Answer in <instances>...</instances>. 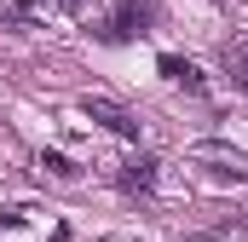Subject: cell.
Listing matches in <instances>:
<instances>
[{
    "label": "cell",
    "mask_w": 248,
    "mask_h": 242,
    "mask_svg": "<svg viewBox=\"0 0 248 242\" xmlns=\"http://www.w3.org/2000/svg\"><path fill=\"white\" fill-rule=\"evenodd\" d=\"M156 23V6L150 0H116V12L104 17V29H98V41H110V46H122V41H133V35H144Z\"/></svg>",
    "instance_id": "cell-1"
},
{
    "label": "cell",
    "mask_w": 248,
    "mask_h": 242,
    "mask_svg": "<svg viewBox=\"0 0 248 242\" xmlns=\"http://www.w3.org/2000/svg\"><path fill=\"white\" fill-rule=\"evenodd\" d=\"M81 116L98 121V127L116 133V138H127V144H139V121H133V110H122L116 98H81Z\"/></svg>",
    "instance_id": "cell-2"
},
{
    "label": "cell",
    "mask_w": 248,
    "mask_h": 242,
    "mask_svg": "<svg viewBox=\"0 0 248 242\" xmlns=\"http://www.w3.org/2000/svg\"><path fill=\"white\" fill-rule=\"evenodd\" d=\"M156 179H162V162H156L150 150H139L133 162H122V173H116V184H122L127 196H150V190H156Z\"/></svg>",
    "instance_id": "cell-3"
},
{
    "label": "cell",
    "mask_w": 248,
    "mask_h": 242,
    "mask_svg": "<svg viewBox=\"0 0 248 242\" xmlns=\"http://www.w3.org/2000/svg\"><path fill=\"white\" fill-rule=\"evenodd\" d=\"M156 69H162L173 87H185V92H208V75H202L190 58H179V52H162V63H156Z\"/></svg>",
    "instance_id": "cell-4"
},
{
    "label": "cell",
    "mask_w": 248,
    "mask_h": 242,
    "mask_svg": "<svg viewBox=\"0 0 248 242\" xmlns=\"http://www.w3.org/2000/svg\"><path fill=\"white\" fill-rule=\"evenodd\" d=\"M41 167H46L52 179H75V173H81V167H75V162H69L63 150H41Z\"/></svg>",
    "instance_id": "cell-5"
},
{
    "label": "cell",
    "mask_w": 248,
    "mask_h": 242,
    "mask_svg": "<svg viewBox=\"0 0 248 242\" xmlns=\"http://www.w3.org/2000/svg\"><path fill=\"white\" fill-rule=\"evenodd\" d=\"M29 17H35V0H12V12L0 17V29H23Z\"/></svg>",
    "instance_id": "cell-6"
},
{
    "label": "cell",
    "mask_w": 248,
    "mask_h": 242,
    "mask_svg": "<svg viewBox=\"0 0 248 242\" xmlns=\"http://www.w3.org/2000/svg\"><path fill=\"white\" fill-rule=\"evenodd\" d=\"M46 242H69V225H52V237Z\"/></svg>",
    "instance_id": "cell-7"
},
{
    "label": "cell",
    "mask_w": 248,
    "mask_h": 242,
    "mask_svg": "<svg viewBox=\"0 0 248 242\" xmlns=\"http://www.w3.org/2000/svg\"><path fill=\"white\" fill-rule=\"evenodd\" d=\"M58 6H63V12H69V17H75V12H81V0H58Z\"/></svg>",
    "instance_id": "cell-8"
}]
</instances>
